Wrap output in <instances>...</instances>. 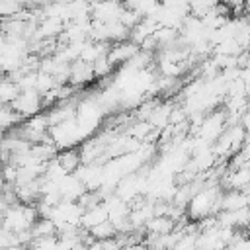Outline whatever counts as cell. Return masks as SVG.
<instances>
[{
  "mask_svg": "<svg viewBox=\"0 0 250 250\" xmlns=\"http://www.w3.org/2000/svg\"><path fill=\"white\" fill-rule=\"evenodd\" d=\"M12 107L21 113L23 117H33L41 113L43 109V96L33 88V90H21V94L12 102Z\"/></svg>",
  "mask_w": 250,
  "mask_h": 250,
  "instance_id": "1",
  "label": "cell"
},
{
  "mask_svg": "<svg viewBox=\"0 0 250 250\" xmlns=\"http://www.w3.org/2000/svg\"><path fill=\"white\" fill-rule=\"evenodd\" d=\"M90 232H92V236H94L96 240H105V238L117 236V229H115V225H113L109 219L104 221V223H100V225H96V227H92Z\"/></svg>",
  "mask_w": 250,
  "mask_h": 250,
  "instance_id": "3",
  "label": "cell"
},
{
  "mask_svg": "<svg viewBox=\"0 0 250 250\" xmlns=\"http://www.w3.org/2000/svg\"><path fill=\"white\" fill-rule=\"evenodd\" d=\"M57 160L70 174V172H76L80 168V164H82V152L78 148H74V146H68V148H62L57 154Z\"/></svg>",
  "mask_w": 250,
  "mask_h": 250,
  "instance_id": "2",
  "label": "cell"
}]
</instances>
